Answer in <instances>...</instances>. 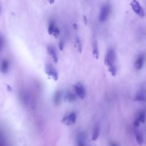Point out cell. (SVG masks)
I'll return each mask as SVG.
<instances>
[{
  "label": "cell",
  "mask_w": 146,
  "mask_h": 146,
  "mask_svg": "<svg viewBox=\"0 0 146 146\" xmlns=\"http://www.w3.org/2000/svg\"><path fill=\"white\" fill-rule=\"evenodd\" d=\"M76 95L81 99H84L86 95V89L83 85L80 83H77L74 86Z\"/></svg>",
  "instance_id": "8992f818"
},
{
  "label": "cell",
  "mask_w": 146,
  "mask_h": 146,
  "mask_svg": "<svg viewBox=\"0 0 146 146\" xmlns=\"http://www.w3.org/2000/svg\"><path fill=\"white\" fill-rule=\"evenodd\" d=\"M48 32L50 35L54 36L55 38H57L59 35V30L56 26L55 22L53 20L51 21L49 23L48 27Z\"/></svg>",
  "instance_id": "52a82bcc"
},
{
  "label": "cell",
  "mask_w": 146,
  "mask_h": 146,
  "mask_svg": "<svg viewBox=\"0 0 146 146\" xmlns=\"http://www.w3.org/2000/svg\"><path fill=\"white\" fill-rule=\"evenodd\" d=\"M3 45H4V40H3V38L0 36V52L3 47Z\"/></svg>",
  "instance_id": "44dd1931"
},
{
  "label": "cell",
  "mask_w": 146,
  "mask_h": 146,
  "mask_svg": "<svg viewBox=\"0 0 146 146\" xmlns=\"http://www.w3.org/2000/svg\"><path fill=\"white\" fill-rule=\"evenodd\" d=\"M76 120V114L74 112H71L62 118L61 121L66 125H71L74 124Z\"/></svg>",
  "instance_id": "277c9868"
},
{
  "label": "cell",
  "mask_w": 146,
  "mask_h": 146,
  "mask_svg": "<svg viewBox=\"0 0 146 146\" xmlns=\"http://www.w3.org/2000/svg\"><path fill=\"white\" fill-rule=\"evenodd\" d=\"M110 5L108 3H106L102 7L99 15V20L100 22H103L106 21L110 15Z\"/></svg>",
  "instance_id": "7a4b0ae2"
},
{
  "label": "cell",
  "mask_w": 146,
  "mask_h": 146,
  "mask_svg": "<svg viewBox=\"0 0 146 146\" xmlns=\"http://www.w3.org/2000/svg\"><path fill=\"white\" fill-rule=\"evenodd\" d=\"M62 99V92L60 90H57L55 91L54 95V103L55 105L58 106Z\"/></svg>",
  "instance_id": "7c38bea8"
},
{
  "label": "cell",
  "mask_w": 146,
  "mask_h": 146,
  "mask_svg": "<svg viewBox=\"0 0 146 146\" xmlns=\"http://www.w3.org/2000/svg\"><path fill=\"white\" fill-rule=\"evenodd\" d=\"M78 146H85L84 142L80 140H78Z\"/></svg>",
  "instance_id": "603a6c76"
},
{
  "label": "cell",
  "mask_w": 146,
  "mask_h": 146,
  "mask_svg": "<svg viewBox=\"0 0 146 146\" xmlns=\"http://www.w3.org/2000/svg\"><path fill=\"white\" fill-rule=\"evenodd\" d=\"M133 99L137 102L146 101V91L143 90L139 91L136 94Z\"/></svg>",
  "instance_id": "8fae6325"
},
{
  "label": "cell",
  "mask_w": 146,
  "mask_h": 146,
  "mask_svg": "<svg viewBox=\"0 0 146 146\" xmlns=\"http://www.w3.org/2000/svg\"><path fill=\"white\" fill-rule=\"evenodd\" d=\"M45 72L46 74L51 77L54 80H58L59 75L56 69L50 63H47L45 65Z\"/></svg>",
  "instance_id": "3957f363"
},
{
  "label": "cell",
  "mask_w": 146,
  "mask_h": 146,
  "mask_svg": "<svg viewBox=\"0 0 146 146\" xmlns=\"http://www.w3.org/2000/svg\"><path fill=\"white\" fill-rule=\"evenodd\" d=\"M50 4H53L54 3V0H47Z\"/></svg>",
  "instance_id": "484cf974"
},
{
  "label": "cell",
  "mask_w": 146,
  "mask_h": 146,
  "mask_svg": "<svg viewBox=\"0 0 146 146\" xmlns=\"http://www.w3.org/2000/svg\"><path fill=\"white\" fill-rule=\"evenodd\" d=\"M10 68V63L6 59H3L0 64V71L3 74L8 72Z\"/></svg>",
  "instance_id": "30bf717a"
},
{
  "label": "cell",
  "mask_w": 146,
  "mask_h": 146,
  "mask_svg": "<svg viewBox=\"0 0 146 146\" xmlns=\"http://www.w3.org/2000/svg\"><path fill=\"white\" fill-rule=\"evenodd\" d=\"M135 136L137 144L140 146H141L144 142V139H143V136L142 133L140 131L136 129L135 131Z\"/></svg>",
  "instance_id": "4fadbf2b"
},
{
  "label": "cell",
  "mask_w": 146,
  "mask_h": 146,
  "mask_svg": "<svg viewBox=\"0 0 146 146\" xmlns=\"http://www.w3.org/2000/svg\"><path fill=\"white\" fill-rule=\"evenodd\" d=\"M100 133V127L98 124H96L94 128L92 135V140L95 141L98 139Z\"/></svg>",
  "instance_id": "5bb4252c"
},
{
  "label": "cell",
  "mask_w": 146,
  "mask_h": 146,
  "mask_svg": "<svg viewBox=\"0 0 146 146\" xmlns=\"http://www.w3.org/2000/svg\"><path fill=\"white\" fill-rule=\"evenodd\" d=\"M0 13H1V7H0Z\"/></svg>",
  "instance_id": "4316f807"
},
{
  "label": "cell",
  "mask_w": 146,
  "mask_h": 146,
  "mask_svg": "<svg viewBox=\"0 0 146 146\" xmlns=\"http://www.w3.org/2000/svg\"><path fill=\"white\" fill-rule=\"evenodd\" d=\"M47 52L49 54V55L52 58L53 62L55 63H57L58 60V55H57L56 51L54 47L51 45H48L47 47Z\"/></svg>",
  "instance_id": "ba28073f"
},
{
  "label": "cell",
  "mask_w": 146,
  "mask_h": 146,
  "mask_svg": "<svg viewBox=\"0 0 146 146\" xmlns=\"http://www.w3.org/2000/svg\"><path fill=\"white\" fill-rule=\"evenodd\" d=\"M74 45H75V47L77 51H78L79 52L81 53L82 50V43L80 42V39L76 36L75 38V41H74Z\"/></svg>",
  "instance_id": "e0dca14e"
},
{
  "label": "cell",
  "mask_w": 146,
  "mask_h": 146,
  "mask_svg": "<svg viewBox=\"0 0 146 146\" xmlns=\"http://www.w3.org/2000/svg\"><path fill=\"white\" fill-rule=\"evenodd\" d=\"M140 121H139V119H138L137 117V118H136V119L135 120L134 123H133L134 127H135V128H137V127L139 126V125H140Z\"/></svg>",
  "instance_id": "ffe728a7"
},
{
  "label": "cell",
  "mask_w": 146,
  "mask_h": 146,
  "mask_svg": "<svg viewBox=\"0 0 146 146\" xmlns=\"http://www.w3.org/2000/svg\"><path fill=\"white\" fill-rule=\"evenodd\" d=\"M108 71L111 72V75L112 76H115L116 74V68L115 67V66L108 67Z\"/></svg>",
  "instance_id": "d6986e66"
},
{
  "label": "cell",
  "mask_w": 146,
  "mask_h": 146,
  "mask_svg": "<svg viewBox=\"0 0 146 146\" xmlns=\"http://www.w3.org/2000/svg\"><path fill=\"white\" fill-rule=\"evenodd\" d=\"M92 54L95 58L98 59L99 58V49L97 42L94 41L92 44Z\"/></svg>",
  "instance_id": "2e32d148"
},
{
  "label": "cell",
  "mask_w": 146,
  "mask_h": 146,
  "mask_svg": "<svg viewBox=\"0 0 146 146\" xmlns=\"http://www.w3.org/2000/svg\"><path fill=\"white\" fill-rule=\"evenodd\" d=\"M64 47V42H63L62 40H61V41L59 43V48L60 50H61V51L63 50Z\"/></svg>",
  "instance_id": "7402d4cb"
},
{
  "label": "cell",
  "mask_w": 146,
  "mask_h": 146,
  "mask_svg": "<svg viewBox=\"0 0 146 146\" xmlns=\"http://www.w3.org/2000/svg\"><path fill=\"white\" fill-rule=\"evenodd\" d=\"M144 59H145V56L144 54H141L137 56V57L135 60V64H134L136 70H140L142 68L144 63Z\"/></svg>",
  "instance_id": "9c48e42d"
},
{
  "label": "cell",
  "mask_w": 146,
  "mask_h": 146,
  "mask_svg": "<svg viewBox=\"0 0 146 146\" xmlns=\"http://www.w3.org/2000/svg\"><path fill=\"white\" fill-rule=\"evenodd\" d=\"M66 99L69 102H74L76 100V96L75 94L72 93L70 91H67L66 93Z\"/></svg>",
  "instance_id": "9a60e30c"
},
{
  "label": "cell",
  "mask_w": 146,
  "mask_h": 146,
  "mask_svg": "<svg viewBox=\"0 0 146 146\" xmlns=\"http://www.w3.org/2000/svg\"><path fill=\"white\" fill-rule=\"evenodd\" d=\"M83 21H84V22L86 24L87 23V18H86V16H83Z\"/></svg>",
  "instance_id": "d4e9b609"
},
{
  "label": "cell",
  "mask_w": 146,
  "mask_h": 146,
  "mask_svg": "<svg viewBox=\"0 0 146 146\" xmlns=\"http://www.w3.org/2000/svg\"><path fill=\"white\" fill-rule=\"evenodd\" d=\"M131 6L135 13L138 16L140 17H144V11L140 3L137 0H132L131 2Z\"/></svg>",
  "instance_id": "5b68a950"
},
{
  "label": "cell",
  "mask_w": 146,
  "mask_h": 146,
  "mask_svg": "<svg viewBox=\"0 0 146 146\" xmlns=\"http://www.w3.org/2000/svg\"><path fill=\"white\" fill-rule=\"evenodd\" d=\"M137 118L139 119V121L141 123H144L145 122V118H146V113H145V112L144 111H141L139 113Z\"/></svg>",
  "instance_id": "ac0fdd59"
},
{
  "label": "cell",
  "mask_w": 146,
  "mask_h": 146,
  "mask_svg": "<svg viewBox=\"0 0 146 146\" xmlns=\"http://www.w3.org/2000/svg\"><path fill=\"white\" fill-rule=\"evenodd\" d=\"M116 59V55L115 51L113 48H110L108 50L105 59H104V63L106 66H107L108 67H110L112 66H115L114 62L115 61Z\"/></svg>",
  "instance_id": "6da1fadb"
},
{
  "label": "cell",
  "mask_w": 146,
  "mask_h": 146,
  "mask_svg": "<svg viewBox=\"0 0 146 146\" xmlns=\"http://www.w3.org/2000/svg\"><path fill=\"white\" fill-rule=\"evenodd\" d=\"M110 146H119V145H118L117 143H115L114 141H112V142L110 143Z\"/></svg>",
  "instance_id": "cb8c5ba5"
}]
</instances>
